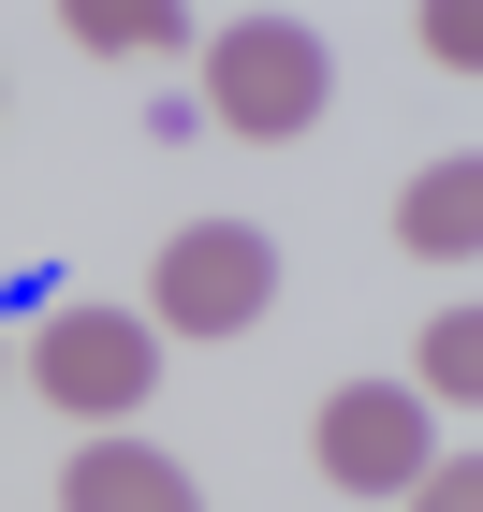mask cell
Returning a JSON list of instances; mask_svg holds the SVG:
<instances>
[{"instance_id": "1", "label": "cell", "mask_w": 483, "mask_h": 512, "mask_svg": "<svg viewBox=\"0 0 483 512\" xmlns=\"http://www.w3.org/2000/svg\"><path fill=\"white\" fill-rule=\"evenodd\" d=\"M322 103H337V44H322L308 15H235V30L205 44V118L249 132V147L322 132Z\"/></svg>"}, {"instance_id": "2", "label": "cell", "mask_w": 483, "mask_h": 512, "mask_svg": "<svg viewBox=\"0 0 483 512\" xmlns=\"http://www.w3.org/2000/svg\"><path fill=\"white\" fill-rule=\"evenodd\" d=\"M279 308V235L264 220H191L147 278V337H249Z\"/></svg>"}, {"instance_id": "3", "label": "cell", "mask_w": 483, "mask_h": 512, "mask_svg": "<svg viewBox=\"0 0 483 512\" xmlns=\"http://www.w3.org/2000/svg\"><path fill=\"white\" fill-rule=\"evenodd\" d=\"M308 454H322L337 498H410V483L440 469V410H425L410 381H337L322 425H308Z\"/></svg>"}, {"instance_id": "4", "label": "cell", "mask_w": 483, "mask_h": 512, "mask_svg": "<svg viewBox=\"0 0 483 512\" xmlns=\"http://www.w3.org/2000/svg\"><path fill=\"white\" fill-rule=\"evenodd\" d=\"M30 381L59 410H88V425H118V410L161 395V337H147V308H44L30 322Z\"/></svg>"}, {"instance_id": "5", "label": "cell", "mask_w": 483, "mask_h": 512, "mask_svg": "<svg viewBox=\"0 0 483 512\" xmlns=\"http://www.w3.org/2000/svg\"><path fill=\"white\" fill-rule=\"evenodd\" d=\"M59 512H205V483L176 469V454H147V439H88L74 454V483H59Z\"/></svg>"}, {"instance_id": "6", "label": "cell", "mask_w": 483, "mask_h": 512, "mask_svg": "<svg viewBox=\"0 0 483 512\" xmlns=\"http://www.w3.org/2000/svg\"><path fill=\"white\" fill-rule=\"evenodd\" d=\"M396 235L425 249V264H469L483 249V161H425V176L396 191Z\"/></svg>"}, {"instance_id": "7", "label": "cell", "mask_w": 483, "mask_h": 512, "mask_svg": "<svg viewBox=\"0 0 483 512\" xmlns=\"http://www.w3.org/2000/svg\"><path fill=\"white\" fill-rule=\"evenodd\" d=\"M74 44L88 59H147V44H191L176 0H74Z\"/></svg>"}, {"instance_id": "8", "label": "cell", "mask_w": 483, "mask_h": 512, "mask_svg": "<svg viewBox=\"0 0 483 512\" xmlns=\"http://www.w3.org/2000/svg\"><path fill=\"white\" fill-rule=\"evenodd\" d=\"M410 395H425V410H440V395H483V322H469V293L425 322V381H410Z\"/></svg>"}, {"instance_id": "9", "label": "cell", "mask_w": 483, "mask_h": 512, "mask_svg": "<svg viewBox=\"0 0 483 512\" xmlns=\"http://www.w3.org/2000/svg\"><path fill=\"white\" fill-rule=\"evenodd\" d=\"M425 59H440V74L483 59V15H469V0H425Z\"/></svg>"}, {"instance_id": "10", "label": "cell", "mask_w": 483, "mask_h": 512, "mask_svg": "<svg viewBox=\"0 0 483 512\" xmlns=\"http://www.w3.org/2000/svg\"><path fill=\"white\" fill-rule=\"evenodd\" d=\"M410 512H483V454H454V469L410 483Z\"/></svg>"}, {"instance_id": "11", "label": "cell", "mask_w": 483, "mask_h": 512, "mask_svg": "<svg viewBox=\"0 0 483 512\" xmlns=\"http://www.w3.org/2000/svg\"><path fill=\"white\" fill-rule=\"evenodd\" d=\"M0 366H15V352H0Z\"/></svg>"}]
</instances>
